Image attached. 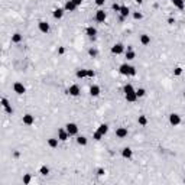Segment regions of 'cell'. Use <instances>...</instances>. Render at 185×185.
Wrapping results in <instances>:
<instances>
[{"label":"cell","mask_w":185,"mask_h":185,"mask_svg":"<svg viewBox=\"0 0 185 185\" xmlns=\"http://www.w3.org/2000/svg\"><path fill=\"white\" fill-rule=\"evenodd\" d=\"M181 122H182V119H181V116L178 113H171L169 114V123H171V126L176 127V126L181 124Z\"/></svg>","instance_id":"6da1fadb"},{"label":"cell","mask_w":185,"mask_h":185,"mask_svg":"<svg viewBox=\"0 0 185 185\" xmlns=\"http://www.w3.org/2000/svg\"><path fill=\"white\" fill-rule=\"evenodd\" d=\"M80 92H81V90H80V87H78L77 84L69 85V87H68V90H67V94L73 96V97H78V96H80Z\"/></svg>","instance_id":"7a4b0ae2"},{"label":"cell","mask_w":185,"mask_h":185,"mask_svg":"<svg viewBox=\"0 0 185 185\" xmlns=\"http://www.w3.org/2000/svg\"><path fill=\"white\" fill-rule=\"evenodd\" d=\"M65 129L67 132L69 133V136H77L78 134V126L75 123H67L65 124Z\"/></svg>","instance_id":"3957f363"},{"label":"cell","mask_w":185,"mask_h":185,"mask_svg":"<svg viewBox=\"0 0 185 185\" xmlns=\"http://www.w3.org/2000/svg\"><path fill=\"white\" fill-rule=\"evenodd\" d=\"M124 52V45L123 43H114L111 46V54L114 55H122Z\"/></svg>","instance_id":"277c9868"},{"label":"cell","mask_w":185,"mask_h":185,"mask_svg":"<svg viewBox=\"0 0 185 185\" xmlns=\"http://www.w3.org/2000/svg\"><path fill=\"white\" fill-rule=\"evenodd\" d=\"M132 68H133V67H132V65H129L127 62H126V64H122V65L119 67V73H120L122 75H126V77H127V75H130Z\"/></svg>","instance_id":"5b68a950"},{"label":"cell","mask_w":185,"mask_h":185,"mask_svg":"<svg viewBox=\"0 0 185 185\" xmlns=\"http://www.w3.org/2000/svg\"><path fill=\"white\" fill-rule=\"evenodd\" d=\"M13 91L16 92V94H19V96H22V94H25V91H26V88H25V85H23L22 83H19V81H16V83L13 84Z\"/></svg>","instance_id":"8992f818"},{"label":"cell","mask_w":185,"mask_h":185,"mask_svg":"<svg viewBox=\"0 0 185 185\" xmlns=\"http://www.w3.org/2000/svg\"><path fill=\"white\" fill-rule=\"evenodd\" d=\"M38 29H39V32H42V33H48L49 29H51V26H49V23H48V22L41 20V22L38 23Z\"/></svg>","instance_id":"52a82bcc"},{"label":"cell","mask_w":185,"mask_h":185,"mask_svg":"<svg viewBox=\"0 0 185 185\" xmlns=\"http://www.w3.org/2000/svg\"><path fill=\"white\" fill-rule=\"evenodd\" d=\"M22 122H23V124H25V126H32V124L35 123V116L28 113V114H25V116H23Z\"/></svg>","instance_id":"ba28073f"},{"label":"cell","mask_w":185,"mask_h":185,"mask_svg":"<svg viewBox=\"0 0 185 185\" xmlns=\"http://www.w3.org/2000/svg\"><path fill=\"white\" fill-rule=\"evenodd\" d=\"M100 92H101L100 85L92 84V85L90 87V96H91V97H98V96H100Z\"/></svg>","instance_id":"9c48e42d"},{"label":"cell","mask_w":185,"mask_h":185,"mask_svg":"<svg viewBox=\"0 0 185 185\" xmlns=\"http://www.w3.org/2000/svg\"><path fill=\"white\" fill-rule=\"evenodd\" d=\"M127 134H129L127 127H117L116 129V136L119 139H124V137H127Z\"/></svg>","instance_id":"30bf717a"},{"label":"cell","mask_w":185,"mask_h":185,"mask_svg":"<svg viewBox=\"0 0 185 185\" xmlns=\"http://www.w3.org/2000/svg\"><path fill=\"white\" fill-rule=\"evenodd\" d=\"M78 6L73 2V0H67L65 2V5H64V9H65V12H75V9H77Z\"/></svg>","instance_id":"8fae6325"},{"label":"cell","mask_w":185,"mask_h":185,"mask_svg":"<svg viewBox=\"0 0 185 185\" xmlns=\"http://www.w3.org/2000/svg\"><path fill=\"white\" fill-rule=\"evenodd\" d=\"M58 139L61 142H65L69 139V133L67 132V129H58Z\"/></svg>","instance_id":"7c38bea8"},{"label":"cell","mask_w":185,"mask_h":185,"mask_svg":"<svg viewBox=\"0 0 185 185\" xmlns=\"http://www.w3.org/2000/svg\"><path fill=\"white\" fill-rule=\"evenodd\" d=\"M124 97H126V101L127 103H134L139 97H137V94H136V91H132V92H126L124 94Z\"/></svg>","instance_id":"4fadbf2b"},{"label":"cell","mask_w":185,"mask_h":185,"mask_svg":"<svg viewBox=\"0 0 185 185\" xmlns=\"http://www.w3.org/2000/svg\"><path fill=\"white\" fill-rule=\"evenodd\" d=\"M106 17H107V15H106V12L104 10H97L96 12V16H94V19L97 20V22H104L106 20Z\"/></svg>","instance_id":"5bb4252c"},{"label":"cell","mask_w":185,"mask_h":185,"mask_svg":"<svg viewBox=\"0 0 185 185\" xmlns=\"http://www.w3.org/2000/svg\"><path fill=\"white\" fill-rule=\"evenodd\" d=\"M85 35H87L88 38H96V36H97V29H96L94 26H88V28L85 29Z\"/></svg>","instance_id":"9a60e30c"},{"label":"cell","mask_w":185,"mask_h":185,"mask_svg":"<svg viewBox=\"0 0 185 185\" xmlns=\"http://www.w3.org/2000/svg\"><path fill=\"white\" fill-rule=\"evenodd\" d=\"M64 12H65V9H61V7H57L54 12H52V16H54V19H62V16H64Z\"/></svg>","instance_id":"2e32d148"},{"label":"cell","mask_w":185,"mask_h":185,"mask_svg":"<svg viewBox=\"0 0 185 185\" xmlns=\"http://www.w3.org/2000/svg\"><path fill=\"white\" fill-rule=\"evenodd\" d=\"M122 156L124 159H132L133 158V150L130 148H124V149H122Z\"/></svg>","instance_id":"e0dca14e"},{"label":"cell","mask_w":185,"mask_h":185,"mask_svg":"<svg viewBox=\"0 0 185 185\" xmlns=\"http://www.w3.org/2000/svg\"><path fill=\"white\" fill-rule=\"evenodd\" d=\"M137 123H139V126H146V124L149 123V120H148V116L140 114V116L137 117Z\"/></svg>","instance_id":"ac0fdd59"},{"label":"cell","mask_w":185,"mask_h":185,"mask_svg":"<svg viewBox=\"0 0 185 185\" xmlns=\"http://www.w3.org/2000/svg\"><path fill=\"white\" fill-rule=\"evenodd\" d=\"M58 142H59L58 137H49L48 139V146L52 148V149H55V148H58Z\"/></svg>","instance_id":"d6986e66"},{"label":"cell","mask_w":185,"mask_h":185,"mask_svg":"<svg viewBox=\"0 0 185 185\" xmlns=\"http://www.w3.org/2000/svg\"><path fill=\"white\" fill-rule=\"evenodd\" d=\"M140 43H142L143 46L149 45V43H150V35H148V33H143V35H140Z\"/></svg>","instance_id":"ffe728a7"},{"label":"cell","mask_w":185,"mask_h":185,"mask_svg":"<svg viewBox=\"0 0 185 185\" xmlns=\"http://www.w3.org/2000/svg\"><path fill=\"white\" fill-rule=\"evenodd\" d=\"M124 57H126V59H127V61H133V59L136 58V52H134L133 49H130V48H129V49L124 52Z\"/></svg>","instance_id":"44dd1931"},{"label":"cell","mask_w":185,"mask_h":185,"mask_svg":"<svg viewBox=\"0 0 185 185\" xmlns=\"http://www.w3.org/2000/svg\"><path fill=\"white\" fill-rule=\"evenodd\" d=\"M172 5H174L176 9H179V10H184V9H185V2H184V0H172Z\"/></svg>","instance_id":"7402d4cb"},{"label":"cell","mask_w":185,"mask_h":185,"mask_svg":"<svg viewBox=\"0 0 185 185\" xmlns=\"http://www.w3.org/2000/svg\"><path fill=\"white\" fill-rule=\"evenodd\" d=\"M75 77L83 80V78H87V69L81 68V69H77V73H75Z\"/></svg>","instance_id":"603a6c76"},{"label":"cell","mask_w":185,"mask_h":185,"mask_svg":"<svg viewBox=\"0 0 185 185\" xmlns=\"http://www.w3.org/2000/svg\"><path fill=\"white\" fill-rule=\"evenodd\" d=\"M22 39H23V36H22L19 32H16V33L12 35V42H13V43H20Z\"/></svg>","instance_id":"cb8c5ba5"},{"label":"cell","mask_w":185,"mask_h":185,"mask_svg":"<svg viewBox=\"0 0 185 185\" xmlns=\"http://www.w3.org/2000/svg\"><path fill=\"white\" fill-rule=\"evenodd\" d=\"M129 15H130V9H129L127 6H122V7H120V16L127 17Z\"/></svg>","instance_id":"d4e9b609"},{"label":"cell","mask_w":185,"mask_h":185,"mask_svg":"<svg viewBox=\"0 0 185 185\" xmlns=\"http://www.w3.org/2000/svg\"><path fill=\"white\" fill-rule=\"evenodd\" d=\"M87 142H88V140H87L85 136H78V137H77V143H78L80 146H85Z\"/></svg>","instance_id":"484cf974"},{"label":"cell","mask_w":185,"mask_h":185,"mask_svg":"<svg viewBox=\"0 0 185 185\" xmlns=\"http://www.w3.org/2000/svg\"><path fill=\"white\" fill-rule=\"evenodd\" d=\"M97 130H98V132H100V133L104 136V134L108 132V126H107L106 123H103V124H100V126H98V129H97Z\"/></svg>","instance_id":"4316f807"},{"label":"cell","mask_w":185,"mask_h":185,"mask_svg":"<svg viewBox=\"0 0 185 185\" xmlns=\"http://www.w3.org/2000/svg\"><path fill=\"white\" fill-rule=\"evenodd\" d=\"M136 94H137L139 98H142V97L146 96V90H145V88H137V90H136Z\"/></svg>","instance_id":"83f0119b"},{"label":"cell","mask_w":185,"mask_h":185,"mask_svg":"<svg viewBox=\"0 0 185 185\" xmlns=\"http://www.w3.org/2000/svg\"><path fill=\"white\" fill-rule=\"evenodd\" d=\"M39 174L43 175V176H46V175L49 174V168H48V166H41V168H39Z\"/></svg>","instance_id":"f1b7e54d"},{"label":"cell","mask_w":185,"mask_h":185,"mask_svg":"<svg viewBox=\"0 0 185 185\" xmlns=\"http://www.w3.org/2000/svg\"><path fill=\"white\" fill-rule=\"evenodd\" d=\"M132 91H136L132 84H126V85L123 87V92H124V94H126V92H132Z\"/></svg>","instance_id":"f546056e"},{"label":"cell","mask_w":185,"mask_h":185,"mask_svg":"<svg viewBox=\"0 0 185 185\" xmlns=\"http://www.w3.org/2000/svg\"><path fill=\"white\" fill-rule=\"evenodd\" d=\"M92 139H94V140H101V139H103V134H101L98 130H96L94 133H92Z\"/></svg>","instance_id":"4dcf8cb0"},{"label":"cell","mask_w":185,"mask_h":185,"mask_svg":"<svg viewBox=\"0 0 185 185\" xmlns=\"http://www.w3.org/2000/svg\"><path fill=\"white\" fill-rule=\"evenodd\" d=\"M0 104H2V107L3 108H6V107H9L10 104H9V100L6 98V97H2V100H0Z\"/></svg>","instance_id":"1f68e13d"},{"label":"cell","mask_w":185,"mask_h":185,"mask_svg":"<svg viewBox=\"0 0 185 185\" xmlns=\"http://www.w3.org/2000/svg\"><path fill=\"white\" fill-rule=\"evenodd\" d=\"M182 73H184V69H182L181 67H176V68H174V75H175V77H179Z\"/></svg>","instance_id":"d6a6232c"},{"label":"cell","mask_w":185,"mask_h":185,"mask_svg":"<svg viewBox=\"0 0 185 185\" xmlns=\"http://www.w3.org/2000/svg\"><path fill=\"white\" fill-rule=\"evenodd\" d=\"M31 181H32V176H31V174H26L25 176H23V184H25V185L31 184Z\"/></svg>","instance_id":"836d02e7"},{"label":"cell","mask_w":185,"mask_h":185,"mask_svg":"<svg viewBox=\"0 0 185 185\" xmlns=\"http://www.w3.org/2000/svg\"><path fill=\"white\" fill-rule=\"evenodd\" d=\"M88 55H90V57H92V58H96V57L98 55V51H97V49H92V48H90V49H88Z\"/></svg>","instance_id":"e575fe53"},{"label":"cell","mask_w":185,"mask_h":185,"mask_svg":"<svg viewBox=\"0 0 185 185\" xmlns=\"http://www.w3.org/2000/svg\"><path fill=\"white\" fill-rule=\"evenodd\" d=\"M142 17H143V15H142L140 12H134V13H133V19H134V20H140Z\"/></svg>","instance_id":"d590c367"},{"label":"cell","mask_w":185,"mask_h":185,"mask_svg":"<svg viewBox=\"0 0 185 185\" xmlns=\"http://www.w3.org/2000/svg\"><path fill=\"white\" fill-rule=\"evenodd\" d=\"M94 75H96L94 69H87V78H92Z\"/></svg>","instance_id":"8d00e7d4"},{"label":"cell","mask_w":185,"mask_h":185,"mask_svg":"<svg viewBox=\"0 0 185 185\" xmlns=\"http://www.w3.org/2000/svg\"><path fill=\"white\" fill-rule=\"evenodd\" d=\"M120 5H117V3H113V6H111V9L114 10V12H120Z\"/></svg>","instance_id":"74e56055"},{"label":"cell","mask_w":185,"mask_h":185,"mask_svg":"<svg viewBox=\"0 0 185 185\" xmlns=\"http://www.w3.org/2000/svg\"><path fill=\"white\" fill-rule=\"evenodd\" d=\"M94 2H96L97 6H103V5L106 3V0H94Z\"/></svg>","instance_id":"f35d334b"},{"label":"cell","mask_w":185,"mask_h":185,"mask_svg":"<svg viewBox=\"0 0 185 185\" xmlns=\"http://www.w3.org/2000/svg\"><path fill=\"white\" fill-rule=\"evenodd\" d=\"M104 174H106V172H104V169H103V168H98V169H97V175H100V176H101V175H104Z\"/></svg>","instance_id":"ab89813d"},{"label":"cell","mask_w":185,"mask_h":185,"mask_svg":"<svg viewBox=\"0 0 185 185\" xmlns=\"http://www.w3.org/2000/svg\"><path fill=\"white\" fill-rule=\"evenodd\" d=\"M73 2H74L77 6H81V5H83V0H73Z\"/></svg>","instance_id":"60d3db41"},{"label":"cell","mask_w":185,"mask_h":185,"mask_svg":"<svg viewBox=\"0 0 185 185\" xmlns=\"http://www.w3.org/2000/svg\"><path fill=\"white\" fill-rule=\"evenodd\" d=\"M168 23H169V25H174V23H175V19L169 17V19H168Z\"/></svg>","instance_id":"b9f144b4"},{"label":"cell","mask_w":185,"mask_h":185,"mask_svg":"<svg viewBox=\"0 0 185 185\" xmlns=\"http://www.w3.org/2000/svg\"><path fill=\"white\" fill-rule=\"evenodd\" d=\"M58 52H59V54H61V55H62V54H64V52H65V49H64V48H59V51H58Z\"/></svg>","instance_id":"7bdbcfd3"},{"label":"cell","mask_w":185,"mask_h":185,"mask_svg":"<svg viewBox=\"0 0 185 185\" xmlns=\"http://www.w3.org/2000/svg\"><path fill=\"white\" fill-rule=\"evenodd\" d=\"M134 2H136V3H139V5H140V3H143V0H134Z\"/></svg>","instance_id":"ee69618b"},{"label":"cell","mask_w":185,"mask_h":185,"mask_svg":"<svg viewBox=\"0 0 185 185\" xmlns=\"http://www.w3.org/2000/svg\"><path fill=\"white\" fill-rule=\"evenodd\" d=\"M184 98H185V90H184Z\"/></svg>","instance_id":"f6af8a7d"}]
</instances>
